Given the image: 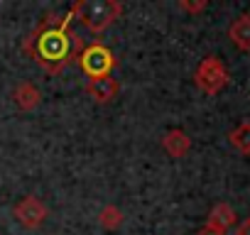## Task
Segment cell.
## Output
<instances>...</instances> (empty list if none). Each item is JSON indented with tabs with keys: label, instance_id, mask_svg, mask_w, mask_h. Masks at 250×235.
Instances as JSON below:
<instances>
[{
	"label": "cell",
	"instance_id": "cell-11",
	"mask_svg": "<svg viewBox=\"0 0 250 235\" xmlns=\"http://www.w3.org/2000/svg\"><path fill=\"white\" fill-rule=\"evenodd\" d=\"M228 140L240 155H250V123H240L238 128H233L228 133Z\"/></svg>",
	"mask_w": 250,
	"mask_h": 235
},
{
	"label": "cell",
	"instance_id": "cell-13",
	"mask_svg": "<svg viewBox=\"0 0 250 235\" xmlns=\"http://www.w3.org/2000/svg\"><path fill=\"white\" fill-rule=\"evenodd\" d=\"M179 8H182V10H187V13H201V10L206 8V3H204V0H201V3H187V0H182Z\"/></svg>",
	"mask_w": 250,
	"mask_h": 235
},
{
	"label": "cell",
	"instance_id": "cell-5",
	"mask_svg": "<svg viewBox=\"0 0 250 235\" xmlns=\"http://www.w3.org/2000/svg\"><path fill=\"white\" fill-rule=\"evenodd\" d=\"M69 18H71V13H69ZM69 18L62 22V27L40 35V52H42V57H47V59H62L64 57V52H66V32L64 30H66Z\"/></svg>",
	"mask_w": 250,
	"mask_h": 235
},
{
	"label": "cell",
	"instance_id": "cell-7",
	"mask_svg": "<svg viewBox=\"0 0 250 235\" xmlns=\"http://www.w3.org/2000/svg\"><path fill=\"white\" fill-rule=\"evenodd\" d=\"M162 147H165V152H167L169 157L179 159V157H184V155L191 150V140H189V135H187L184 130H169V133L162 137Z\"/></svg>",
	"mask_w": 250,
	"mask_h": 235
},
{
	"label": "cell",
	"instance_id": "cell-6",
	"mask_svg": "<svg viewBox=\"0 0 250 235\" xmlns=\"http://www.w3.org/2000/svg\"><path fill=\"white\" fill-rule=\"evenodd\" d=\"M118 91H120V86H118V81L108 74V76H98V78H88V83H86V93L96 100V103H108V100H113L115 96H118Z\"/></svg>",
	"mask_w": 250,
	"mask_h": 235
},
{
	"label": "cell",
	"instance_id": "cell-2",
	"mask_svg": "<svg viewBox=\"0 0 250 235\" xmlns=\"http://www.w3.org/2000/svg\"><path fill=\"white\" fill-rule=\"evenodd\" d=\"M194 81H196V86L204 93L216 96V93H221L228 86V69H226V64L218 57H204L199 61V66H196Z\"/></svg>",
	"mask_w": 250,
	"mask_h": 235
},
{
	"label": "cell",
	"instance_id": "cell-10",
	"mask_svg": "<svg viewBox=\"0 0 250 235\" xmlns=\"http://www.w3.org/2000/svg\"><path fill=\"white\" fill-rule=\"evenodd\" d=\"M13 100H15V105H18L20 110H32V108L40 105L42 93H40V88H37L35 83H20V86L13 91Z\"/></svg>",
	"mask_w": 250,
	"mask_h": 235
},
{
	"label": "cell",
	"instance_id": "cell-12",
	"mask_svg": "<svg viewBox=\"0 0 250 235\" xmlns=\"http://www.w3.org/2000/svg\"><path fill=\"white\" fill-rule=\"evenodd\" d=\"M123 220H125V215H123V211H120L118 206H103L101 213H98V223H101L105 230H115V228H120Z\"/></svg>",
	"mask_w": 250,
	"mask_h": 235
},
{
	"label": "cell",
	"instance_id": "cell-15",
	"mask_svg": "<svg viewBox=\"0 0 250 235\" xmlns=\"http://www.w3.org/2000/svg\"><path fill=\"white\" fill-rule=\"evenodd\" d=\"M233 235H250V218L240 220V223L235 225V233H233Z\"/></svg>",
	"mask_w": 250,
	"mask_h": 235
},
{
	"label": "cell",
	"instance_id": "cell-1",
	"mask_svg": "<svg viewBox=\"0 0 250 235\" xmlns=\"http://www.w3.org/2000/svg\"><path fill=\"white\" fill-rule=\"evenodd\" d=\"M71 13H74L91 32H103V30L123 13V5L115 3V0H86V3L74 5Z\"/></svg>",
	"mask_w": 250,
	"mask_h": 235
},
{
	"label": "cell",
	"instance_id": "cell-14",
	"mask_svg": "<svg viewBox=\"0 0 250 235\" xmlns=\"http://www.w3.org/2000/svg\"><path fill=\"white\" fill-rule=\"evenodd\" d=\"M199 235H226V230H221V228H216V225H204L201 230H199Z\"/></svg>",
	"mask_w": 250,
	"mask_h": 235
},
{
	"label": "cell",
	"instance_id": "cell-9",
	"mask_svg": "<svg viewBox=\"0 0 250 235\" xmlns=\"http://www.w3.org/2000/svg\"><path fill=\"white\" fill-rule=\"evenodd\" d=\"M206 223H208V225H216V228H221V230L228 233V228L238 225V213H235V208H233L230 203H216V206L211 208Z\"/></svg>",
	"mask_w": 250,
	"mask_h": 235
},
{
	"label": "cell",
	"instance_id": "cell-8",
	"mask_svg": "<svg viewBox=\"0 0 250 235\" xmlns=\"http://www.w3.org/2000/svg\"><path fill=\"white\" fill-rule=\"evenodd\" d=\"M228 39L240 49V52H250V15H240L230 22L228 27Z\"/></svg>",
	"mask_w": 250,
	"mask_h": 235
},
{
	"label": "cell",
	"instance_id": "cell-4",
	"mask_svg": "<svg viewBox=\"0 0 250 235\" xmlns=\"http://www.w3.org/2000/svg\"><path fill=\"white\" fill-rule=\"evenodd\" d=\"M13 215H15V220H20L25 228H37V225H42V223L47 220L49 211H47V206H44L37 196H25V198L13 208Z\"/></svg>",
	"mask_w": 250,
	"mask_h": 235
},
{
	"label": "cell",
	"instance_id": "cell-16",
	"mask_svg": "<svg viewBox=\"0 0 250 235\" xmlns=\"http://www.w3.org/2000/svg\"><path fill=\"white\" fill-rule=\"evenodd\" d=\"M248 98H250V96H248Z\"/></svg>",
	"mask_w": 250,
	"mask_h": 235
},
{
	"label": "cell",
	"instance_id": "cell-3",
	"mask_svg": "<svg viewBox=\"0 0 250 235\" xmlns=\"http://www.w3.org/2000/svg\"><path fill=\"white\" fill-rule=\"evenodd\" d=\"M81 66L83 71L91 76V78H98V76H108L110 66H113V54L103 47V44H91L83 49L81 54Z\"/></svg>",
	"mask_w": 250,
	"mask_h": 235
}]
</instances>
